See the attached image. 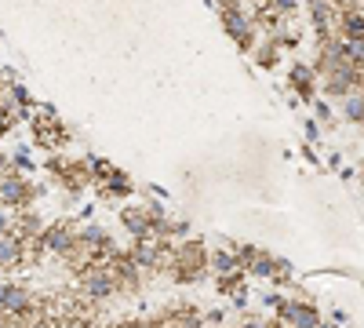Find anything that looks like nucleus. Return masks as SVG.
Masks as SVG:
<instances>
[{"mask_svg": "<svg viewBox=\"0 0 364 328\" xmlns=\"http://www.w3.org/2000/svg\"><path fill=\"white\" fill-rule=\"evenodd\" d=\"M208 270L215 274V277H223V274H237L240 266H237V259H233V248L226 245V248H219V252H208Z\"/></svg>", "mask_w": 364, "mask_h": 328, "instance_id": "13", "label": "nucleus"}, {"mask_svg": "<svg viewBox=\"0 0 364 328\" xmlns=\"http://www.w3.org/2000/svg\"><path fill=\"white\" fill-rule=\"evenodd\" d=\"M44 219H41V212H33V208H18L15 212V226H11V233H18L22 241H33V237H41L44 233Z\"/></svg>", "mask_w": 364, "mask_h": 328, "instance_id": "10", "label": "nucleus"}, {"mask_svg": "<svg viewBox=\"0 0 364 328\" xmlns=\"http://www.w3.org/2000/svg\"><path fill=\"white\" fill-rule=\"evenodd\" d=\"M360 179H364V164H360Z\"/></svg>", "mask_w": 364, "mask_h": 328, "instance_id": "25", "label": "nucleus"}, {"mask_svg": "<svg viewBox=\"0 0 364 328\" xmlns=\"http://www.w3.org/2000/svg\"><path fill=\"white\" fill-rule=\"evenodd\" d=\"M11 226H15L11 208H0V233H11Z\"/></svg>", "mask_w": 364, "mask_h": 328, "instance_id": "19", "label": "nucleus"}, {"mask_svg": "<svg viewBox=\"0 0 364 328\" xmlns=\"http://www.w3.org/2000/svg\"><path fill=\"white\" fill-rule=\"evenodd\" d=\"M277 317L288 328H317L321 324V314L314 310L310 300H281L277 303Z\"/></svg>", "mask_w": 364, "mask_h": 328, "instance_id": "6", "label": "nucleus"}, {"mask_svg": "<svg viewBox=\"0 0 364 328\" xmlns=\"http://www.w3.org/2000/svg\"><path fill=\"white\" fill-rule=\"evenodd\" d=\"M26 266V241L18 233H0V270Z\"/></svg>", "mask_w": 364, "mask_h": 328, "instance_id": "8", "label": "nucleus"}, {"mask_svg": "<svg viewBox=\"0 0 364 328\" xmlns=\"http://www.w3.org/2000/svg\"><path fill=\"white\" fill-rule=\"evenodd\" d=\"M11 128H15V121H11V117H8L4 110H0V139H4V135H8Z\"/></svg>", "mask_w": 364, "mask_h": 328, "instance_id": "21", "label": "nucleus"}, {"mask_svg": "<svg viewBox=\"0 0 364 328\" xmlns=\"http://www.w3.org/2000/svg\"><path fill=\"white\" fill-rule=\"evenodd\" d=\"M11 324H15V317L8 310H0V328H11Z\"/></svg>", "mask_w": 364, "mask_h": 328, "instance_id": "24", "label": "nucleus"}, {"mask_svg": "<svg viewBox=\"0 0 364 328\" xmlns=\"http://www.w3.org/2000/svg\"><path fill=\"white\" fill-rule=\"evenodd\" d=\"M302 0H262V8L273 15V18H295Z\"/></svg>", "mask_w": 364, "mask_h": 328, "instance_id": "14", "label": "nucleus"}, {"mask_svg": "<svg viewBox=\"0 0 364 328\" xmlns=\"http://www.w3.org/2000/svg\"><path fill=\"white\" fill-rule=\"evenodd\" d=\"M58 324H63V321H55V317H41V321H33L29 328H58Z\"/></svg>", "mask_w": 364, "mask_h": 328, "instance_id": "22", "label": "nucleus"}, {"mask_svg": "<svg viewBox=\"0 0 364 328\" xmlns=\"http://www.w3.org/2000/svg\"><path fill=\"white\" fill-rule=\"evenodd\" d=\"M99 190H102V197H109V201H124V197H132L135 194V183H132V175L128 171H120V168H113L102 183H99Z\"/></svg>", "mask_w": 364, "mask_h": 328, "instance_id": "11", "label": "nucleus"}, {"mask_svg": "<svg viewBox=\"0 0 364 328\" xmlns=\"http://www.w3.org/2000/svg\"><path fill=\"white\" fill-rule=\"evenodd\" d=\"M73 241H77V223H73V219H55V223H48L44 233H41L44 252L55 255V259H63V255L73 248Z\"/></svg>", "mask_w": 364, "mask_h": 328, "instance_id": "5", "label": "nucleus"}, {"mask_svg": "<svg viewBox=\"0 0 364 328\" xmlns=\"http://www.w3.org/2000/svg\"><path fill=\"white\" fill-rule=\"evenodd\" d=\"M109 274H113V285H117V295H139L142 292V281H146V270L128 255V248H117L109 255Z\"/></svg>", "mask_w": 364, "mask_h": 328, "instance_id": "3", "label": "nucleus"}, {"mask_svg": "<svg viewBox=\"0 0 364 328\" xmlns=\"http://www.w3.org/2000/svg\"><path fill=\"white\" fill-rule=\"evenodd\" d=\"M252 58H255V66H259V70H277V66H281V58H284V48L273 41L269 33H262L259 44L252 48Z\"/></svg>", "mask_w": 364, "mask_h": 328, "instance_id": "9", "label": "nucleus"}, {"mask_svg": "<svg viewBox=\"0 0 364 328\" xmlns=\"http://www.w3.org/2000/svg\"><path fill=\"white\" fill-rule=\"evenodd\" d=\"M11 164L26 175V168H33V154H29V146H18V150L11 154Z\"/></svg>", "mask_w": 364, "mask_h": 328, "instance_id": "17", "label": "nucleus"}, {"mask_svg": "<svg viewBox=\"0 0 364 328\" xmlns=\"http://www.w3.org/2000/svg\"><path fill=\"white\" fill-rule=\"evenodd\" d=\"M291 263L288 259H277V255H273V281H281V285H288L291 281Z\"/></svg>", "mask_w": 364, "mask_h": 328, "instance_id": "16", "label": "nucleus"}, {"mask_svg": "<svg viewBox=\"0 0 364 328\" xmlns=\"http://www.w3.org/2000/svg\"><path fill=\"white\" fill-rule=\"evenodd\" d=\"M302 128H306V142H317V139H321V125H317V121H306Z\"/></svg>", "mask_w": 364, "mask_h": 328, "instance_id": "20", "label": "nucleus"}, {"mask_svg": "<svg viewBox=\"0 0 364 328\" xmlns=\"http://www.w3.org/2000/svg\"><path fill=\"white\" fill-rule=\"evenodd\" d=\"M211 4H215V0H211Z\"/></svg>", "mask_w": 364, "mask_h": 328, "instance_id": "26", "label": "nucleus"}, {"mask_svg": "<svg viewBox=\"0 0 364 328\" xmlns=\"http://www.w3.org/2000/svg\"><path fill=\"white\" fill-rule=\"evenodd\" d=\"M77 292L91 303H106L117 295V285H113V274L106 263H87L84 270H77Z\"/></svg>", "mask_w": 364, "mask_h": 328, "instance_id": "2", "label": "nucleus"}, {"mask_svg": "<svg viewBox=\"0 0 364 328\" xmlns=\"http://www.w3.org/2000/svg\"><path fill=\"white\" fill-rule=\"evenodd\" d=\"M314 117H317V125H331V106L324 99H314Z\"/></svg>", "mask_w": 364, "mask_h": 328, "instance_id": "18", "label": "nucleus"}, {"mask_svg": "<svg viewBox=\"0 0 364 328\" xmlns=\"http://www.w3.org/2000/svg\"><path fill=\"white\" fill-rule=\"evenodd\" d=\"M109 171H113V164L106 157H91V186H99Z\"/></svg>", "mask_w": 364, "mask_h": 328, "instance_id": "15", "label": "nucleus"}, {"mask_svg": "<svg viewBox=\"0 0 364 328\" xmlns=\"http://www.w3.org/2000/svg\"><path fill=\"white\" fill-rule=\"evenodd\" d=\"M37 197H44V186L29 183L22 171H11V175L0 179V208H11V212H18V208H33Z\"/></svg>", "mask_w": 364, "mask_h": 328, "instance_id": "4", "label": "nucleus"}, {"mask_svg": "<svg viewBox=\"0 0 364 328\" xmlns=\"http://www.w3.org/2000/svg\"><path fill=\"white\" fill-rule=\"evenodd\" d=\"M8 84H11V70H4V66H0V92H4Z\"/></svg>", "mask_w": 364, "mask_h": 328, "instance_id": "23", "label": "nucleus"}, {"mask_svg": "<svg viewBox=\"0 0 364 328\" xmlns=\"http://www.w3.org/2000/svg\"><path fill=\"white\" fill-rule=\"evenodd\" d=\"M120 226H124L132 237H149V223H146L142 204H124L120 208Z\"/></svg>", "mask_w": 364, "mask_h": 328, "instance_id": "12", "label": "nucleus"}, {"mask_svg": "<svg viewBox=\"0 0 364 328\" xmlns=\"http://www.w3.org/2000/svg\"><path fill=\"white\" fill-rule=\"evenodd\" d=\"M208 274V248L200 237H182L171 245V270L168 277L175 285H197Z\"/></svg>", "mask_w": 364, "mask_h": 328, "instance_id": "1", "label": "nucleus"}, {"mask_svg": "<svg viewBox=\"0 0 364 328\" xmlns=\"http://www.w3.org/2000/svg\"><path fill=\"white\" fill-rule=\"evenodd\" d=\"M288 88H291V92H295L299 99L314 102V99H317L321 80H317V73H314V66H310V63H291V70H288Z\"/></svg>", "mask_w": 364, "mask_h": 328, "instance_id": "7", "label": "nucleus"}]
</instances>
